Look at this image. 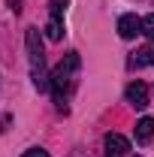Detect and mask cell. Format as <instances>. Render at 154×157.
<instances>
[{"instance_id":"cell-4","label":"cell","mask_w":154,"mask_h":157,"mask_svg":"<svg viewBox=\"0 0 154 157\" xmlns=\"http://www.w3.org/2000/svg\"><path fill=\"white\" fill-rule=\"evenodd\" d=\"M142 33V18L133 15V12H127V15H121L118 18V36L121 39H133Z\"/></svg>"},{"instance_id":"cell-7","label":"cell","mask_w":154,"mask_h":157,"mask_svg":"<svg viewBox=\"0 0 154 157\" xmlns=\"http://www.w3.org/2000/svg\"><path fill=\"white\" fill-rule=\"evenodd\" d=\"M45 36L52 39V42L64 39V18H60V15H48V24H45Z\"/></svg>"},{"instance_id":"cell-6","label":"cell","mask_w":154,"mask_h":157,"mask_svg":"<svg viewBox=\"0 0 154 157\" xmlns=\"http://www.w3.org/2000/svg\"><path fill=\"white\" fill-rule=\"evenodd\" d=\"M151 139H154V118H139L136 121V142L148 145Z\"/></svg>"},{"instance_id":"cell-5","label":"cell","mask_w":154,"mask_h":157,"mask_svg":"<svg viewBox=\"0 0 154 157\" xmlns=\"http://www.w3.org/2000/svg\"><path fill=\"white\" fill-rule=\"evenodd\" d=\"M124 97H127V103H130L133 109H145V106H148V88H145L142 82H130V85L124 88Z\"/></svg>"},{"instance_id":"cell-9","label":"cell","mask_w":154,"mask_h":157,"mask_svg":"<svg viewBox=\"0 0 154 157\" xmlns=\"http://www.w3.org/2000/svg\"><path fill=\"white\" fill-rule=\"evenodd\" d=\"M64 12H67V0H52L48 3V15H60L64 18Z\"/></svg>"},{"instance_id":"cell-1","label":"cell","mask_w":154,"mask_h":157,"mask_svg":"<svg viewBox=\"0 0 154 157\" xmlns=\"http://www.w3.org/2000/svg\"><path fill=\"white\" fill-rule=\"evenodd\" d=\"M24 45H27V60H30V78L37 91H52V76L45 73V52H42V39H39V27H27L24 33Z\"/></svg>"},{"instance_id":"cell-10","label":"cell","mask_w":154,"mask_h":157,"mask_svg":"<svg viewBox=\"0 0 154 157\" xmlns=\"http://www.w3.org/2000/svg\"><path fill=\"white\" fill-rule=\"evenodd\" d=\"M142 33L154 42V15H148V18H142Z\"/></svg>"},{"instance_id":"cell-12","label":"cell","mask_w":154,"mask_h":157,"mask_svg":"<svg viewBox=\"0 0 154 157\" xmlns=\"http://www.w3.org/2000/svg\"><path fill=\"white\" fill-rule=\"evenodd\" d=\"M133 157H139V154H133Z\"/></svg>"},{"instance_id":"cell-11","label":"cell","mask_w":154,"mask_h":157,"mask_svg":"<svg viewBox=\"0 0 154 157\" xmlns=\"http://www.w3.org/2000/svg\"><path fill=\"white\" fill-rule=\"evenodd\" d=\"M21 157H48V151H45V148H27Z\"/></svg>"},{"instance_id":"cell-2","label":"cell","mask_w":154,"mask_h":157,"mask_svg":"<svg viewBox=\"0 0 154 157\" xmlns=\"http://www.w3.org/2000/svg\"><path fill=\"white\" fill-rule=\"evenodd\" d=\"M76 70H79V55L76 52H70V55L52 70V91H55V103H58L60 112H67V97H70V91H73V73H76Z\"/></svg>"},{"instance_id":"cell-8","label":"cell","mask_w":154,"mask_h":157,"mask_svg":"<svg viewBox=\"0 0 154 157\" xmlns=\"http://www.w3.org/2000/svg\"><path fill=\"white\" fill-rule=\"evenodd\" d=\"M130 67H154V42L136 52L133 60H130Z\"/></svg>"},{"instance_id":"cell-3","label":"cell","mask_w":154,"mask_h":157,"mask_svg":"<svg viewBox=\"0 0 154 157\" xmlns=\"http://www.w3.org/2000/svg\"><path fill=\"white\" fill-rule=\"evenodd\" d=\"M130 154V142L121 133H109L103 139V157H127Z\"/></svg>"}]
</instances>
